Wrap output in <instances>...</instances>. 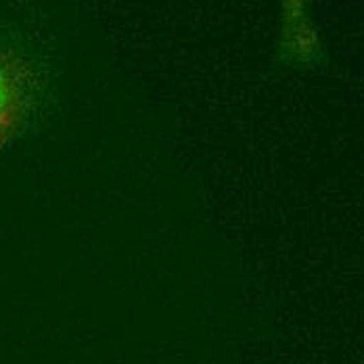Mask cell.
<instances>
[{
	"label": "cell",
	"instance_id": "6da1fadb",
	"mask_svg": "<svg viewBox=\"0 0 364 364\" xmlns=\"http://www.w3.org/2000/svg\"><path fill=\"white\" fill-rule=\"evenodd\" d=\"M32 65L15 50L0 48V149L23 126L34 99Z\"/></svg>",
	"mask_w": 364,
	"mask_h": 364
}]
</instances>
